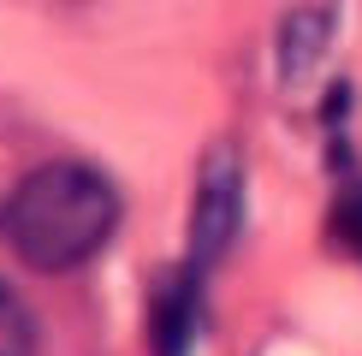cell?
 <instances>
[{
    "label": "cell",
    "instance_id": "3",
    "mask_svg": "<svg viewBox=\"0 0 362 356\" xmlns=\"http://www.w3.org/2000/svg\"><path fill=\"white\" fill-rule=\"evenodd\" d=\"M196 321H202V279L178 267L167 285H160V297H155V315H148V350H155V356H190Z\"/></svg>",
    "mask_w": 362,
    "mask_h": 356
},
{
    "label": "cell",
    "instance_id": "2",
    "mask_svg": "<svg viewBox=\"0 0 362 356\" xmlns=\"http://www.w3.org/2000/svg\"><path fill=\"white\" fill-rule=\"evenodd\" d=\"M238 226H244V172H238V148H214L202 178H196V214H190V256L185 273L202 279L226 249H232Z\"/></svg>",
    "mask_w": 362,
    "mask_h": 356
},
{
    "label": "cell",
    "instance_id": "5",
    "mask_svg": "<svg viewBox=\"0 0 362 356\" xmlns=\"http://www.w3.org/2000/svg\"><path fill=\"white\" fill-rule=\"evenodd\" d=\"M333 237L362 261V178L339 190V202H333Z\"/></svg>",
    "mask_w": 362,
    "mask_h": 356
},
{
    "label": "cell",
    "instance_id": "4",
    "mask_svg": "<svg viewBox=\"0 0 362 356\" xmlns=\"http://www.w3.org/2000/svg\"><path fill=\"white\" fill-rule=\"evenodd\" d=\"M0 356H36V321L12 285H0Z\"/></svg>",
    "mask_w": 362,
    "mask_h": 356
},
{
    "label": "cell",
    "instance_id": "1",
    "mask_svg": "<svg viewBox=\"0 0 362 356\" xmlns=\"http://www.w3.org/2000/svg\"><path fill=\"white\" fill-rule=\"evenodd\" d=\"M119 202L113 178L89 160H48L24 178L0 208V232L30 261L36 273H71L89 267L119 232Z\"/></svg>",
    "mask_w": 362,
    "mask_h": 356
}]
</instances>
